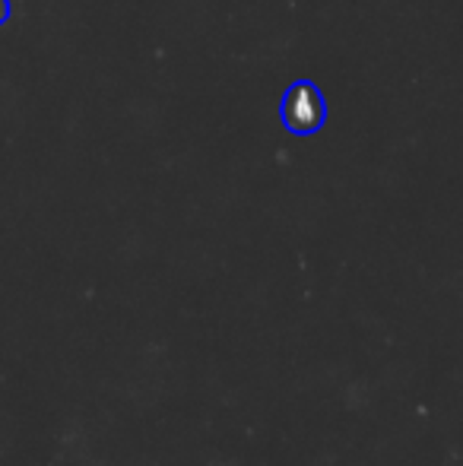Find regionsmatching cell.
Segmentation results:
<instances>
[{"instance_id":"obj_1","label":"cell","mask_w":463,"mask_h":466,"mask_svg":"<svg viewBox=\"0 0 463 466\" xmlns=\"http://www.w3.org/2000/svg\"><path fill=\"white\" fill-rule=\"evenodd\" d=\"M279 117H283L286 130H292L296 137H315L327 121V102L315 83L298 80L286 89L283 102H279Z\"/></svg>"},{"instance_id":"obj_2","label":"cell","mask_w":463,"mask_h":466,"mask_svg":"<svg viewBox=\"0 0 463 466\" xmlns=\"http://www.w3.org/2000/svg\"><path fill=\"white\" fill-rule=\"evenodd\" d=\"M10 19V0H0V25Z\"/></svg>"}]
</instances>
